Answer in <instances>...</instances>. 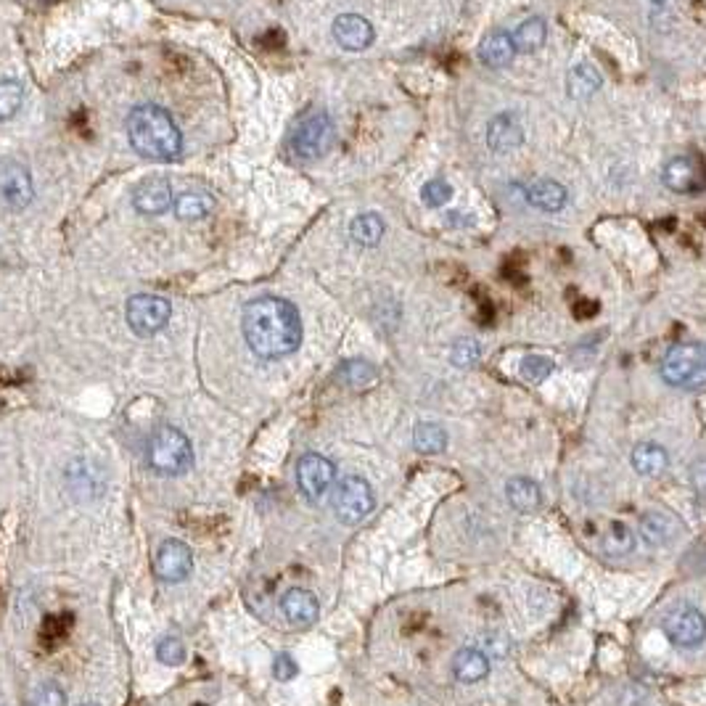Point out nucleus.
Segmentation results:
<instances>
[{
	"label": "nucleus",
	"instance_id": "nucleus-1",
	"mask_svg": "<svg viewBox=\"0 0 706 706\" xmlns=\"http://www.w3.org/2000/svg\"><path fill=\"white\" fill-rule=\"evenodd\" d=\"M243 339L249 350L265 360L291 354L302 342L299 310L280 297H260L243 307Z\"/></svg>",
	"mask_w": 706,
	"mask_h": 706
},
{
	"label": "nucleus",
	"instance_id": "nucleus-2",
	"mask_svg": "<svg viewBox=\"0 0 706 706\" xmlns=\"http://www.w3.org/2000/svg\"><path fill=\"white\" fill-rule=\"evenodd\" d=\"M127 138L149 161H172L183 151V133L172 115L157 104H141L127 115Z\"/></svg>",
	"mask_w": 706,
	"mask_h": 706
},
{
	"label": "nucleus",
	"instance_id": "nucleus-3",
	"mask_svg": "<svg viewBox=\"0 0 706 706\" xmlns=\"http://www.w3.org/2000/svg\"><path fill=\"white\" fill-rule=\"evenodd\" d=\"M334 138H336L334 119L325 109L315 106L294 122L291 135H289V146H291L294 157L310 161V159L323 157L334 146Z\"/></svg>",
	"mask_w": 706,
	"mask_h": 706
},
{
	"label": "nucleus",
	"instance_id": "nucleus-4",
	"mask_svg": "<svg viewBox=\"0 0 706 706\" xmlns=\"http://www.w3.org/2000/svg\"><path fill=\"white\" fill-rule=\"evenodd\" d=\"M662 379L669 387L696 390L706 384V344L683 342L674 344L662 360Z\"/></svg>",
	"mask_w": 706,
	"mask_h": 706
},
{
	"label": "nucleus",
	"instance_id": "nucleus-5",
	"mask_svg": "<svg viewBox=\"0 0 706 706\" xmlns=\"http://www.w3.org/2000/svg\"><path fill=\"white\" fill-rule=\"evenodd\" d=\"M194 463V447L191 439L183 432L164 426L157 429L149 439V466L164 476H180Z\"/></svg>",
	"mask_w": 706,
	"mask_h": 706
},
{
	"label": "nucleus",
	"instance_id": "nucleus-6",
	"mask_svg": "<svg viewBox=\"0 0 706 706\" xmlns=\"http://www.w3.org/2000/svg\"><path fill=\"white\" fill-rule=\"evenodd\" d=\"M376 506L373 490L362 476H344L339 479V484L334 487L331 495V509L336 513V518L342 524H360L362 518L371 516V510Z\"/></svg>",
	"mask_w": 706,
	"mask_h": 706
},
{
	"label": "nucleus",
	"instance_id": "nucleus-7",
	"mask_svg": "<svg viewBox=\"0 0 706 706\" xmlns=\"http://www.w3.org/2000/svg\"><path fill=\"white\" fill-rule=\"evenodd\" d=\"M124 315H127V325L138 336H154L170 323L172 307L164 297H157V294H135L127 302Z\"/></svg>",
	"mask_w": 706,
	"mask_h": 706
},
{
	"label": "nucleus",
	"instance_id": "nucleus-8",
	"mask_svg": "<svg viewBox=\"0 0 706 706\" xmlns=\"http://www.w3.org/2000/svg\"><path fill=\"white\" fill-rule=\"evenodd\" d=\"M35 197L32 175L27 164L16 159H3L0 161V206L8 212H22Z\"/></svg>",
	"mask_w": 706,
	"mask_h": 706
},
{
	"label": "nucleus",
	"instance_id": "nucleus-9",
	"mask_svg": "<svg viewBox=\"0 0 706 706\" xmlns=\"http://www.w3.org/2000/svg\"><path fill=\"white\" fill-rule=\"evenodd\" d=\"M665 632L680 648H699L706 640V617L693 606H677L665 617Z\"/></svg>",
	"mask_w": 706,
	"mask_h": 706
},
{
	"label": "nucleus",
	"instance_id": "nucleus-10",
	"mask_svg": "<svg viewBox=\"0 0 706 706\" xmlns=\"http://www.w3.org/2000/svg\"><path fill=\"white\" fill-rule=\"evenodd\" d=\"M334 463L317 453H307L299 458L297 463V481H299V490L310 498V500H317L320 495L328 492V487L334 484Z\"/></svg>",
	"mask_w": 706,
	"mask_h": 706
},
{
	"label": "nucleus",
	"instance_id": "nucleus-11",
	"mask_svg": "<svg viewBox=\"0 0 706 706\" xmlns=\"http://www.w3.org/2000/svg\"><path fill=\"white\" fill-rule=\"evenodd\" d=\"M665 186L674 194H699L706 188V167L693 157H677L665 167Z\"/></svg>",
	"mask_w": 706,
	"mask_h": 706
},
{
	"label": "nucleus",
	"instance_id": "nucleus-12",
	"mask_svg": "<svg viewBox=\"0 0 706 706\" xmlns=\"http://www.w3.org/2000/svg\"><path fill=\"white\" fill-rule=\"evenodd\" d=\"M194 569V553L180 540H164L157 553V574L164 582H183Z\"/></svg>",
	"mask_w": 706,
	"mask_h": 706
},
{
	"label": "nucleus",
	"instance_id": "nucleus-13",
	"mask_svg": "<svg viewBox=\"0 0 706 706\" xmlns=\"http://www.w3.org/2000/svg\"><path fill=\"white\" fill-rule=\"evenodd\" d=\"M172 204V183L164 175L143 178L133 191V206L141 215H161Z\"/></svg>",
	"mask_w": 706,
	"mask_h": 706
},
{
	"label": "nucleus",
	"instance_id": "nucleus-14",
	"mask_svg": "<svg viewBox=\"0 0 706 706\" xmlns=\"http://www.w3.org/2000/svg\"><path fill=\"white\" fill-rule=\"evenodd\" d=\"M334 40L344 48V50H365L373 42V24L360 16V14H342L336 16L334 27Z\"/></svg>",
	"mask_w": 706,
	"mask_h": 706
},
{
	"label": "nucleus",
	"instance_id": "nucleus-15",
	"mask_svg": "<svg viewBox=\"0 0 706 706\" xmlns=\"http://www.w3.org/2000/svg\"><path fill=\"white\" fill-rule=\"evenodd\" d=\"M280 611L283 617L297 625V628H310L317 614H320V606H317V598L315 592L305 588H291L283 598H280Z\"/></svg>",
	"mask_w": 706,
	"mask_h": 706
},
{
	"label": "nucleus",
	"instance_id": "nucleus-16",
	"mask_svg": "<svg viewBox=\"0 0 706 706\" xmlns=\"http://www.w3.org/2000/svg\"><path fill=\"white\" fill-rule=\"evenodd\" d=\"M521 141H524V130H521V122L513 117V115H498V117H492L490 127H487V143H490L492 151L506 154V151L518 149Z\"/></svg>",
	"mask_w": 706,
	"mask_h": 706
},
{
	"label": "nucleus",
	"instance_id": "nucleus-17",
	"mask_svg": "<svg viewBox=\"0 0 706 706\" xmlns=\"http://www.w3.org/2000/svg\"><path fill=\"white\" fill-rule=\"evenodd\" d=\"M680 532V524L669 516V513H659V510H651L640 518V537L648 543V546H669Z\"/></svg>",
	"mask_w": 706,
	"mask_h": 706
},
{
	"label": "nucleus",
	"instance_id": "nucleus-18",
	"mask_svg": "<svg viewBox=\"0 0 706 706\" xmlns=\"http://www.w3.org/2000/svg\"><path fill=\"white\" fill-rule=\"evenodd\" d=\"M513 56H516L513 35L503 32V30L490 32L487 38L481 40V45H479V59H481L487 67H492V69L509 67L510 61H513Z\"/></svg>",
	"mask_w": 706,
	"mask_h": 706
},
{
	"label": "nucleus",
	"instance_id": "nucleus-19",
	"mask_svg": "<svg viewBox=\"0 0 706 706\" xmlns=\"http://www.w3.org/2000/svg\"><path fill=\"white\" fill-rule=\"evenodd\" d=\"M603 79L598 75V69L588 64V61H580L569 69V78H566V90L574 101H588L592 98L598 90H601Z\"/></svg>",
	"mask_w": 706,
	"mask_h": 706
},
{
	"label": "nucleus",
	"instance_id": "nucleus-20",
	"mask_svg": "<svg viewBox=\"0 0 706 706\" xmlns=\"http://www.w3.org/2000/svg\"><path fill=\"white\" fill-rule=\"evenodd\" d=\"M669 466V453L656 442H643L632 450V469L643 476H659Z\"/></svg>",
	"mask_w": 706,
	"mask_h": 706
},
{
	"label": "nucleus",
	"instance_id": "nucleus-21",
	"mask_svg": "<svg viewBox=\"0 0 706 706\" xmlns=\"http://www.w3.org/2000/svg\"><path fill=\"white\" fill-rule=\"evenodd\" d=\"M453 672L461 683H479L490 674V662L479 648H461L453 656Z\"/></svg>",
	"mask_w": 706,
	"mask_h": 706
},
{
	"label": "nucleus",
	"instance_id": "nucleus-22",
	"mask_svg": "<svg viewBox=\"0 0 706 706\" xmlns=\"http://www.w3.org/2000/svg\"><path fill=\"white\" fill-rule=\"evenodd\" d=\"M506 495H509L510 509H516L518 513H532V510L540 509V503H543L540 487L532 479H524V476L510 479L509 484H506Z\"/></svg>",
	"mask_w": 706,
	"mask_h": 706
},
{
	"label": "nucleus",
	"instance_id": "nucleus-23",
	"mask_svg": "<svg viewBox=\"0 0 706 706\" xmlns=\"http://www.w3.org/2000/svg\"><path fill=\"white\" fill-rule=\"evenodd\" d=\"M527 198H529L532 206H537V209H543V212H558V209H564L569 194H566V188H564L561 183H555V180H537V183L529 186Z\"/></svg>",
	"mask_w": 706,
	"mask_h": 706
},
{
	"label": "nucleus",
	"instance_id": "nucleus-24",
	"mask_svg": "<svg viewBox=\"0 0 706 706\" xmlns=\"http://www.w3.org/2000/svg\"><path fill=\"white\" fill-rule=\"evenodd\" d=\"M212 209H215V198L209 197L206 191H186L175 201V215L183 223H198V220L209 217Z\"/></svg>",
	"mask_w": 706,
	"mask_h": 706
},
{
	"label": "nucleus",
	"instance_id": "nucleus-25",
	"mask_svg": "<svg viewBox=\"0 0 706 706\" xmlns=\"http://www.w3.org/2000/svg\"><path fill=\"white\" fill-rule=\"evenodd\" d=\"M350 235L360 246H376L384 238V220L373 212L368 215H357L350 225Z\"/></svg>",
	"mask_w": 706,
	"mask_h": 706
},
{
	"label": "nucleus",
	"instance_id": "nucleus-26",
	"mask_svg": "<svg viewBox=\"0 0 706 706\" xmlns=\"http://www.w3.org/2000/svg\"><path fill=\"white\" fill-rule=\"evenodd\" d=\"M543 42H546V22L537 19V16L521 22V27H518L516 35H513V45H516V50H521V53H535Z\"/></svg>",
	"mask_w": 706,
	"mask_h": 706
},
{
	"label": "nucleus",
	"instance_id": "nucleus-27",
	"mask_svg": "<svg viewBox=\"0 0 706 706\" xmlns=\"http://www.w3.org/2000/svg\"><path fill=\"white\" fill-rule=\"evenodd\" d=\"M413 445L424 455H436L447 447V434L439 424H418L413 432Z\"/></svg>",
	"mask_w": 706,
	"mask_h": 706
},
{
	"label": "nucleus",
	"instance_id": "nucleus-28",
	"mask_svg": "<svg viewBox=\"0 0 706 706\" xmlns=\"http://www.w3.org/2000/svg\"><path fill=\"white\" fill-rule=\"evenodd\" d=\"M24 101V87L16 79H3L0 82V122H8L19 115Z\"/></svg>",
	"mask_w": 706,
	"mask_h": 706
},
{
	"label": "nucleus",
	"instance_id": "nucleus-29",
	"mask_svg": "<svg viewBox=\"0 0 706 706\" xmlns=\"http://www.w3.org/2000/svg\"><path fill=\"white\" fill-rule=\"evenodd\" d=\"M632 546H635V540H632V532L625 524H611L609 532L601 540V548L606 550L609 555H625L632 550Z\"/></svg>",
	"mask_w": 706,
	"mask_h": 706
},
{
	"label": "nucleus",
	"instance_id": "nucleus-30",
	"mask_svg": "<svg viewBox=\"0 0 706 706\" xmlns=\"http://www.w3.org/2000/svg\"><path fill=\"white\" fill-rule=\"evenodd\" d=\"M342 379L350 387L360 390V387H368L376 379V368L371 362H365V360H350V362L342 365Z\"/></svg>",
	"mask_w": 706,
	"mask_h": 706
},
{
	"label": "nucleus",
	"instance_id": "nucleus-31",
	"mask_svg": "<svg viewBox=\"0 0 706 706\" xmlns=\"http://www.w3.org/2000/svg\"><path fill=\"white\" fill-rule=\"evenodd\" d=\"M553 373V360L546 354H527L521 360V376L527 381H546Z\"/></svg>",
	"mask_w": 706,
	"mask_h": 706
},
{
	"label": "nucleus",
	"instance_id": "nucleus-32",
	"mask_svg": "<svg viewBox=\"0 0 706 706\" xmlns=\"http://www.w3.org/2000/svg\"><path fill=\"white\" fill-rule=\"evenodd\" d=\"M479 357H481V350H479V344H476L473 339H458V342L453 344V350H450L453 365L463 368V371L473 368V365L479 362Z\"/></svg>",
	"mask_w": 706,
	"mask_h": 706
},
{
	"label": "nucleus",
	"instance_id": "nucleus-33",
	"mask_svg": "<svg viewBox=\"0 0 706 706\" xmlns=\"http://www.w3.org/2000/svg\"><path fill=\"white\" fill-rule=\"evenodd\" d=\"M157 656L161 665H170V667H178L186 662V646L180 637H161L157 646Z\"/></svg>",
	"mask_w": 706,
	"mask_h": 706
},
{
	"label": "nucleus",
	"instance_id": "nucleus-34",
	"mask_svg": "<svg viewBox=\"0 0 706 706\" xmlns=\"http://www.w3.org/2000/svg\"><path fill=\"white\" fill-rule=\"evenodd\" d=\"M32 706H67V693L56 683H42L32 693Z\"/></svg>",
	"mask_w": 706,
	"mask_h": 706
},
{
	"label": "nucleus",
	"instance_id": "nucleus-35",
	"mask_svg": "<svg viewBox=\"0 0 706 706\" xmlns=\"http://www.w3.org/2000/svg\"><path fill=\"white\" fill-rule=\"evenodd\" d=\"M421 198H424V204L426 206H445L450 198H453V188L445 183V180H429L426 186H424V191H421Z\"/></svg>",
	"mask_w": 706,
	"mask_h": 706
},
{
	"label": "nucleus",
	"instance_id": "nucleus-36",
	"mask_svg": "<svg viewBox=\"0 0 706 706\" xmlns=\"http://www.w3.org/2000/svg\"><path fill=\"white\" fill-rule=\"evenodd\" d=\"M273 674H275V680H291L294 674H297V662L289 656V654H278L275 656V662H273Z\"/></svg>",
	"mask_w": 706,
	"mask_h": 706
},
{
	"label": "nucleus",
	"instance_id": "nucleus-37",
	"mask_svg": "<svg viewBox=\"0 0 706 706\" xmlns=\"http://www.w3.org/2000/svg\"><path fill=\"white\" fill-rule=\"evenodd\" d=\"M79 706H98V704H93V701H90V704H79Z\"/></svg>",
	"mask_w": 706,
	"mask_h": 706
},
{
	"label": "nucleus",
	"instance_id": "nucleus-38",
	"mask_svg": "<svg viewBox=\"0 0 706 706\" xmlns=\"http://www.w3.org/2000/svg\"><path fill=\"white\" fill-rule=\"evenodd\" d=\"M654 3H665V0H654Z\"/></svg>",
	"mask_w": 706,
	"mask_h": 706
}]
</instances>
